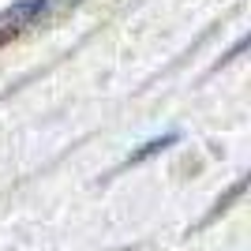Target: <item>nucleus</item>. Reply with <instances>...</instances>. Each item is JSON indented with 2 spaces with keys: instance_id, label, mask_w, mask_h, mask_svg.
<instances>
[{
  "instance_id": "2",
  "label": "nucleus",
  "mask_w": 251,
  "mask_h": 251,
  "mask_svg": "<svg viewBox=\"0 0 251 251\" xmlns=\"http://www.w3.org/2000/svg\"><path fill=\"white\" fill-rule=\"evenodd\" d=\"M176 131H169V135H161V139H150V143H143V150H135V154L127 157V165H139V161H147L150 154H157V150H165V147H173L176 143Z\"/></svg>"
},
{
  "instance_id": "1",
  "label": "nucleus",
  "mask_w": 251,
  "mask_h": 251,
  "mask_svg": "<svg viewBox=\"0 0 251 251\" xmlns=\"http://www.w3.org/2000/svg\"><path fill=\"white\" fill-rule=\"evenodd\" d=\"M68 4H75V0H15L8 11H0V42L11 38V34H19V30H26V26H38L42 19L56 15Z\"/></svg>"
}]
</instances>
